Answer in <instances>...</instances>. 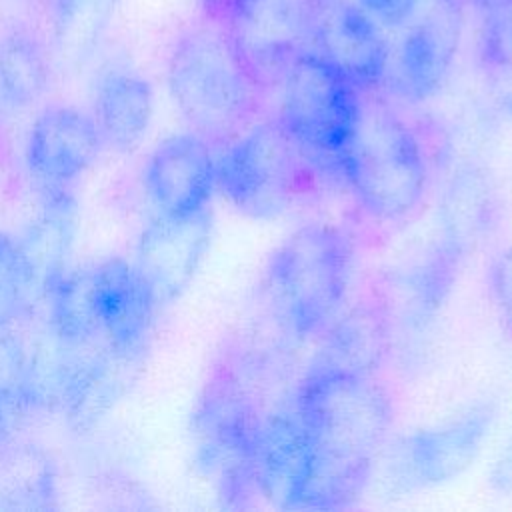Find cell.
Wrapping results in <instances>:
<instances>
[{
  "instance_id": "obj_7",
  "label": "cell",
  "mask_w": 512,
  "mask_h": 512,
  "mask_svg": "<svg viewBox=\"0 0 512 512\" xmlns=\"http://www.w3.org/2000/svg\"><path fill=\"white\" fill-rule=\"evenodd\" d=\"M276 120L298 144L318 176L342 178V158L356 126L362 92L312 50H304L280 78Z\"/></svg>"
},
{
  "instance_id": "obj_9",
  "label": "cell",
  "mask_w": 512,
  "mask_h": 512,
  "mask_svg": "<svg viewBox=\"0 0 512 512\" xmlns=\"http://www.w3.org/2000/svg\"><path fill=\"white\" fill-rule=\"evenodd\" d=\"M86 296L98 340L138 364L148 350L164 304L140 266L124 258L88 266Z\"/></svg>"
},
{
  "instance_id": "obj_6",
  "label": "cell",
  "mask_w": 512,
  "mask_h": 512,
  "mask_svg": "<svg viewBox=\"0 0 512 512\" xmlns=\"http://www.w3.org/2000/svg\"><path fill=\"white\" fill-rule=\"evenodd\" d=\"M318 172L284 126L272 118L254 122L216 158V188L242 214L274 220L296 206Z\"/></svg>"
},
{
  "instance_id": "obj_21",
  "label": "cell",
  "mask_w": 512,
  "mask_h": 512,
  "mask_svg": "<svg viewBox=\"0 0 512 512\" xmlns=\"http://www.w3.org/2000/svg\"><path fill=\"white\" fill-rule=\"evenodd\" d=\"M42 192L40 210L20 244L38 274L44 294L68 270L78 210L64 186H42Z\"/></svg>"
},
{
  "instance_id": "obj_29",
  "label": "cell",
  "mask_w": 512,
  "mask_h": 512,
  "mask_svg": "<svg viewBox=\"0 0 512 512\" xmlns=\"http://www.w3.org/2000/svg\"><path fill=\"white\" fill-rule=\"evenodd\" d=\"M356 2L382 28H398L412 18L420 0H356Z\"/></svg>"
},
{
  "instance_id": "obj_32",
  "label": "cell",
  "mask_w": 512,
  "mask_h": 512,
  "mask_svg": "<svg viewBox=\"0 0 512 512\" xmlns=\"http://www.w3.org/2000/svg\"><path fill=\"white\" fill-rule=\"evenodd\" d=\"M200 4L206 8L208 14H212L214 18L218 16L220 12V6H222V0H200Z\"/></svg>"
},
{
  "instance_id": "obj_13",
  "label": "cell",
  "mask_w": 512,
  "mask_h": 512,
  "mask_svg": "<svg viewBox=\"0 0 512 512\" xmlns=\"http://www.w3.org/2000/svg\"><path fill=\"white\" fill-rule=\"evenodd\" d=\"M216 188L212 144L194 130L164 138L144 166V190L158 214L186 216L208 208Z\"/></svg>"
},
{
  "instance_id": "obj_15",
  "label": "cell",
  "mask_w": 512,
  "mask_h": 512,
  "mask_svg": "<svg viewBox=\"0 0 512 512\" xmlns=\"http://www.w3.org/2000/svg\"><path fill=\"white\" fill-rule=\"evenodd\" d=\"M104 138L92 114L74 106H48L26 138V166L42 186H66L98 158Z\"/></svg>"
},
{
  "instance_id": "obj_18",
  "label": "cell",
  "mask_w": 512,
  "mask_h": 512,
  "mask_svg": "<svg viewBox=\"0 0 512 512\" xmlns=\"http://www.w3.org/2000/svg\"><path fill=\"white\" fill-rule=\"evenodd\" d=\"M154 114L150 82L130 68H110L96 84L94 120L104 144L118 152L134 150Z\"/></svg>"
},
{
  "instance_id": "obj_23",
  "label": "cell",
  "mask_w": 512,
  "mask_h": 512,
  "mask_svg": "<svg viewBox=\"0 0 512 512\" xmlns=\"http://www.w3.org/2000/svg\"><path fill=\"white\" fill-rule=\"evenodd\" d=\"M492 188L476 168L460 170L448 184L440 204V234L470 250L492 220Z\"/></svg>"
},
{
  "instance_id": "obj_27",
  "label": "cell",
  "mask_w": 512,
  "mask_h": 512,
  "mask_svg": "<svg viewBox=\"0 0 512 512\" xmlns=\"http://www.w3.org/2000/svg\"><path fill=\"white\" fill-rule=\"evenodd\" d=\"M0 472V494L10 506H48L54 492V478L46 460L32 454H16Z\"/></svg>"
},
{
  "instance_id": "obj_22",
  "label": "cell",
  "mask_w": 512,
  "mask_h": 512,
  "mask_svg": "<svg viewBox=\"0 0 512 512\" xmlns=\"http://www.w3.org/2000/svg\"><path fill=\"white\" fill-rule=\"evenodd\" d=\"M50 82L48 56L42 42L26 28L0 36V102L12 110L36 104Z\"/></svg>"
},
{
  "instance_id": "obj_20",
  "label": "cell",
  "mask_w": 512,
  "mask_h": 512,
  "mask_svg": "<svg viewBox=\"0 0 512 512\" xmlns=\"http://www.w3.org/2000/svg\"><path fill=\"white\" fill-rule=\"evenodd\" d=\"M34 338L20 328L0 334V448L14 442L28 420L42 412Z\"/></svg>"
},
{
  "instance_id": "obj_14",
  "label": "cell",
  "mask_w": 512,
  "mask_h": 512,
  "mask_svg": "<svg viewBox=\"0 0 512 512\" xmlns=\"http://www.w3.org/2000/svg\"><path fill=\"white\" fill-rule=\"evenodd\" d=\"M212 236L208 208L186 214H156L140 232L136 264L164 304L176 300L192 282Z\"/></svg>"
},
{
  "instance_id": "obj_4",
  "label": "cell",
  "mask_w": 512,
  "mask_h": 512,
  "mask_svg": "<svg viewBox=\"0 0 512 512\" xmlns=\"http://www.w3.org/2000/svg\"><path fill=\"white\" fill-rule=\"evenodd\" d=\"M170 96L190 130L226 146L258 112V82L222 28L186 30L168 56Z\"/></svg>"
},
{
  "instance_id": "obj_3",
  "label": "cell",
  "mask_w": 512,
  "mask_h": 512,
  "mask_svg": "<svg viewBox=\"0 0 512 512\" xmlns=\"http://www.w3.org/2000/svg\"><path fill=\"white\" fill-rule=\"evenodd\" d=\"M354 270L350 236L330 222L292 230L268 256L262 274L266 306L294 340L320 336L344 306Z\"/></svg>"
},
{
  "instance_id": "obj_2",
  "label": "cell",
  "mask_w": 512,
  "mask_h": 512,
  "mask_svg": "<svg viewBox=\"0 0 512 512\" xmlns=\"http://www.w3.org/2000/svg\"><path fill=\"white\" fill-rule=\"evenodd\" d=\"M260 360L230 348L214 364L190 418L194 462L212 480L226 508H248L260 498L256 450L268 410L262 404Z\"/></svg>"
},
{
  "instance_id": "obj_31",
  "label": "cell",
  "mask_w": 512,
  "mask_h": 512,
  "mask_svg": "<svg viewBox=\"0 0 512 512\" xmlns=\"http://www.w3.org/2000/svg\"><path fill=\"white\" fill-rule=\"evenodd\" d=\"M458 6H464V4H470L474 8H478L482 14L486 12H498V10H508L512 8V0H450Z\"/></svg>"
},
{
  "instance_id": "obj_12",
  "label": "cell",
  "mask_w": 512,
  "mask_h": 512,
  "mask_svg": "<svg viewBox=\"0 0 512 512\" xmlns=\"http://www.w3.org/2000/svg\"><path fill=\"white\" fill-rule=\"evenodd\" d=\"M460 8L450 0H438L434 10L410 24L390 52L382 86L414 104L436 96L456 60L462 28Z\"/></svg>"
},
{
  "instance_id": "obj_26",
  "label": "cell",
  "mask_w": 512,
  "mask_h": 512,
  "mask_svg": "<svg viewBox=\"0 0 512 512\" xmlns=\"http://www.w3.org/2000/svg\"><path fill=\"white\" fill-rule=\"evenodd\" d=\"M120 0H54V30L66 50H86Z\"/></svg>"
},
{
  "instance_id": "obj_16",
  "label": "cell",
  "mask_w": 512,
  "mask_h": 512,
  "mask_svg": "<svg viewBox=\"0 0 512 512\" xmlns=\"http://www.w3.org/2000/svg\"><path fill=\"white\" fill-rule=\"evenodd\" d=\"M392 346V322L382 298H364L338 316L320 334L306 372L374 376Z\"/></svg>"
},
{
  "instance_id": "obj_25",
  "label": "cell",
  "mask_w": 512,
  "mask_h": 512,
  "mask_svg": "<svg viewBox=\"0 0 512 512\" xmlns=\"http://www.w3.org/2000/svg\"><path fill=\"white\" fill-rule=\"evenodd\" d=\"M478 64L492 100L512 116V8L482 14Z\"/></svg>"
},
{
  "instance_id": "obj_24",
  "label": "cell",
  "mask_w": 512,
  "mask_h": 512,
  "mask_svg": "<svg viewBox=\"0 0 512 512\" xmlns=\"http://www.w3.org/2000/svg\"><path fill=\"white\" fill-rule=\"evenodd\" d=\"M42 296L38 274L20 240L0 230V334L20 328Z\"/></svg>"
},
{
  "instance_id": "obj_10",
  "label": "cell",
  "mask_w": 512,
  "mask_h": 512,
  "mask_svg": "<svg viewBox=\"0 0 512 512\" xmlns=\"http://www.w3.org/2000/svg\"><path fill=\"white\" fill-rule=\"evenodd\" d=\"M494 420L496 408L482 402L452 420L398 438L390 450V480L410 492L460 476L480 454Z\"/></svg>"
},
{
  "instance_id": "obj_30",
  "label": "cell",
  "mask_w": 512,
  "mask_h": 512,
  "mask_svg": "<svg viewBox=\"0 0 512 512\" xmlns=\"http://www.w3.org/2000/svg\"><path fill=\"white\" fill-rule=\"evenodd\" d=\"M490 484L502 494L512 492V436L494 460V466L490 470Z\"/></svg>"
},
{
  "instance_id": "obj_1",
  "label": "cell",
  "mask_w": 512,
  "mask_h": 512,
  "mask_svg": "<svg viewBox=\"0 0 512 512\" xmlns=\"http://www.w3.org/2000/svg\"><path fill=\"white\" fill-rule=\"evenodd\" d=\"M306 464L292 510H340L366 492L388 442L394 408L376 376L304 372L294 384Z\"/></svg>"
},
{
  "instance_id": "obj_11",
  "label": "cell",
  "mask_w": 512,
  "mask_h": 512,
  "mask_svg": "<svg viewBox=\"0 0 512 512\" xmlns=\"http://www.w3.org/2000/svg\"><path fill=\"white\" fill-rule=\"evenodd\" d=\"M308 50L334 66L360 92L384 84L390 46L382 26L356 0H318Z\"/></svg>"
},
{
  "instance_id": "obj_17",
  "label": "cell",
  "mask_w": 512,
  "mask_h": 512,
  "mask_svg": "<svg viewBox=\"0 0 512 512\" xmlns=\"http://www.w3.org/2000/svg\"><path fill=\"white\" fill-rule=\"evenodd\" d=\"M306 464V428L294 386L268 410L256 450L260 498L292 510Z\"/></svg>"
},
{
  "instance_id": "obj_33",
  "label": "cell",
  "mask_w": 512,
  "mask_h": 512,
  "mask_svg": "<svg viewBox=\"0 0 512 512\" xmlns=\"http://www.w3.org/2000/svg\"><path fill=\"white\" fill-rule=\"evenodd\" d=\"M0 450H2V448H0Z\"/></svg>"
},
{
  "instance_id": "obj_19",
  "label": "cell",
  "mask_w": 512,
  "mask_h": 512,
  "mask_svg": "<svg viewBox=\"0 0 512 512\" xmlns=\"http://www.w3.org/2000/svg\"><path fill=\"white\" fill-rule=\"evenodd\" d=\"M466 254L456 242L438 232L422 256L394 276L396 290L400 292L402 320L408 328L420 330L438 314Z\"/></svg>"
},
{
  "instance_id": "obj_5",
  "label": "cell",
  "mask_w": 512,
  "mask_h": 512,
  "mask_svg": "<svg viewBox=\"0 0 512 512\" xmlns=\"http://www.w3.org/2000/svg\"><path fill=\"white\" fill-rule=\"evenodd\" d=\"M342 180L372 218H406L422 202L428 180L418 136L394 110L362 98L342 158Z\"/></svg>"
},
{
  "instance_id": "obj_28",
  "label": "cell",
  "mask_w": 512,
  "mask_h": 512,
  "mask_svg": "<svg viewBox=\"0 0 512 512\" xmlns=\"http://www.w3.org/2000/svg\"><path fill=\"white\" fill-rule=\"evenodd\" d=\"M490 292L502 322L512 332V244L504 248L492 264Z\"/></svg>"
},
{
  "instance_id": "obj_8",
  "label": "cell",
  "mask_w": 512,
  "mask_h": 512,
  "mask_svg": "<svg viewBox=\"0 0 512 512\" xmlns=\"http://www.w3.org/2000/svg\"><path fill=\"white\" fill-rule=\"evenodd\" d=\"M318 0H222L216 18L258 86L280 82L308 50Z\"/></svg>"
}]
</instances>
